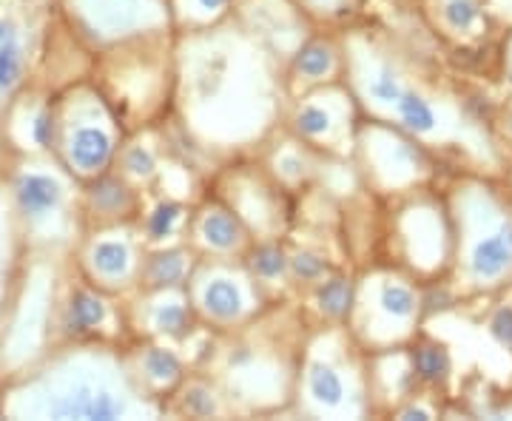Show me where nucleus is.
Wrapping results in <instances>:
<instances>
[{
	"mask_svg": "<svg viewBox=\"0 0 512 421\" xmlns=\"http://www.w3.org/2000/svg\"><path fill=\"white\" fill-rule=\"evenodd\" d=\"M291 103L285 63L234 15L174 32L171 123L194 151L245 157L282 129Z\"/></svg>",
	"mask_w": 512,
	"mask_h": 421,
	"instance_id": "obj_1",
	"label": "nucleus"
},
{
	"mask_svg": "<svg viewBox=\"0 0 512 421\" xmlns=\"http://www.w3.org/2000/svg\"><path fill=\"white\" fill-rule=\"evenodd\" d=\"M345 86L362 117L407 131L430 151H456L481 171L501 165L493 131L447 77L396 29L353 18L339 29Z\"/></svg>",
	"mask_w": 512,
	"mask_h": 421,
	"instance_id": "obj_2",
	"label": "nucleus"
},
{
	"mask_svg": "<svg viewBox=\"0 0 512 421\" xmlns=\"http://www.w3.org/2000/svg\"><path fill=\"white\" fill-rule=\"evenodd\" d=\"M6 419H160L165 410L137 387L126 342H57L0 382Z\"/></svg>",
	"mask_w": 512,
	"mask_h": 421,
	"instance_id": "obj_3",
	"label": "nucleus"
},
{
	"mask_svg": "<svg viewBox=\"0 0 512 421\" xmlns=\"http://www.w3.org/2000/svg\"><path fill=\"white\" fill-rule=\"evenodd\" d=\"M308 328L299 299H279L242 328L208 333L194 367L222 387L234 416L288 413Z\"/></svg>",
	"mask_w": 512,
	"mask_h": 421,
	"instance_id": "obj_4",
	"label": "nucleus"
},
{
	"mask_svg": "<svg viewBox=\"0 0 512 421\" xmlns=\"http://www.w3.org/2000/svg\"><path fill=\"white\" fill-rule=\"evenodd\" d=\"M453 228L447 285L458 296L512 288V188L493 171H461L441 191Z\"/></svg>",
	"mask_w": 512,
	"mask_h": 421,
	"instance_id": "obj_5",
	"label": "nucleus"
},
{
	"mask_svg": "<svg viewBox=\"0 0 512 421\" xmlns=\"http://www.w3.org/2000/svg\"><path fill=\"white\" fill-rule=\"evenodd\" d=\"M288 413L311 421H359L373 416L367 350L353 339L348 325L311 322Z\"/></svg>",
	"mask_w": 512,
	"mask_h": 421,
	"instance_id": "obj_6",
	"label": "nucleus"
},
{
	"mask_svg": "<svg viewBox=\"0 0 512 421\" xmlns=\"http://www.w3.org/2000/svg\"><path fill=\"white\" fill-rule=\"evenodd\" d=\"M0 177L26 251L72 254L77 239L83 237L80 183L57 163L55 154L15 157Z\"/></svg>",
	"mask_w": 512,
	"mask_h": 421,
	"instance_id": "obj_7",
	"label": "nucleus"
},
{
	"mask_svg": "<svg viewBox=\"0 0 512 421\" xmlns=\"http://www.w3.org/2000/svg\"><path fill=\"white\" fill-rule=\"evenodd\" d=\"M89 77L106 94L126 134L168 126L174 114V32L94 55Z\"/></svg>",
	"mask_w": 512,
	"mask_h": 421,
	"instance_id": "obj_8",
	"label": "nucleus"
},
{
	"mask_svg": "<svg viewBox=\"0 0 512 421\" xmlns=\"http://www.w3.org/2000/svg\"><path fill=\"white\" fill-rule=\"evenodd\" d=\"M424 285L393 262H376L356 274L348 330L367 350L407 348L424 322Z\"/></svg>",
	"mask_w": 512,
	"mask_h": 421,
	"instance_id": "obj_9",
	"label": "nucleus"
},
{
	"mask_svg": "<svg viewBox=\"0 0 512 421\" xmlns=\"http://www.w3.org/2000/svg\"><path fill=\"white\" fill-rule=\"evenodd\" d=\"M126 129L92 77H77L55 92V160L77 183L109 171Z\"/></svg>",
	"mask_w": 512,
	"mask_h": 421,
	"instance_id": "obj_10",
	"label": "nucleus"
},
{
	"mask_svg": "<svg viewBox=\"0 0 512 421\" xmlns=\"http://www.w3.org/2000/svg\"><path fill=\"white\" fill-rule=\"evenodd\" d=\"M72 254L29 251L9 308L0 325V376H12L37 362L55 345L57 293Z\"/></svg>",
	"mask_w": 512,
	"mask_h": 421,
	"instance_id": "obj_11",
	"label": "nucleus"
},
{
	"mask_svg": "<svg viewBox=\"0 0 512 421\" xmlns=\"http://www.w3.org/2000/svg\"><path fill=\"white\" fill-rule=\"evenodd\" d=\"M387 242V262L416 276L424 288L447 279L453 262V228L444 194H433L430 185H421L416 191L393 197Z\"/></svg>",
	"mask_w": 512,
	"mask_h": 421,
	"instance_id": "obj_12",
	"label": "nucleus"
},
{
	"mask_svg": "<svg viewBox=\"0 0 512 421\" xmlns=\"http://www.w3.org/2000/svg\"><path fill=\"white\" fill-rule=\"evenodd\" d=\"M350 163L362 188L387 200L430 185L439 168L436 151H430L407 131L367 117H362L356 131Z\"/></svg>",
	"mask_w": 512,
	"mask_h": 421,
	"instance_id": "obj_13",
	"label": "nucleus"
},
{
	"mask_svg": "<svg viewBox=\"0 0 512 421\" xmlns=\"http://www.w3.org/2000/svg\"><path fill=\"white\" fill-rule=\"evenodd\" d=\"M185 291L205 333L242 328L279 302L265 293L242 257H197Z\"/></svg>",
	"mask_w": 512,
	"mask_h": 421,
	"instance_id": "obj_14",
	"label": "nucleus"
},
{
	"mask_svg": "<svg viewBox=\"0 0 512 421\" xmlns=\"http://www.w3.org/2000/svg\"><path fill=\"white\" fill-rule=\"evenodd\" d=\"M57 15L92 55L174 32L168 0H55Z\"/></svg>",
	"mask_w": 512,
	"mask_h": 421,
	"instance_id": "obj_15",
	"label": "nucleus"
},
{
	"mask_svg": "<svg viewBox=\"0 0 512 421\" xmlns=\"http://www.w3.org/2000/svg\"><path fill=\"white\" fill-rule=\"evenodd\" d=\"M211 191L237 211L254 239H279L291 234L293 194L276 183L259 157L248 160L245 154L225 160L211 177Z\"/></svg>",
	"mask_w": 512,
	"mask_h": 421,
	"instance_id": "obj_16",
	"label": "nucleus"
},
{
	"mask_svg": "<svg viewBox=\"0 0 512 421\" xmlns=\"http://www.w3.org/2000/svg\"><path fill=\"white\" fill-rule=\"evenodd\" d=\"M362 109L345 80L291 97L282 129L328 160H350Z\"/></svg>",
	"mask_w": 512,
	"mask_h": 421,
	"instance_id": "obj_17",
	"label": "nucleus"
},
{
	"mask_svg": "<svg viewBox=\"0 0 512 421\" xmlns=\"http://www.w3.org/2000/svg\"><path fill=\"white\" fill-rule=\"evenodd\" d=\"M126 299L94 288L69 262L57 293V342H128Z\"/></svg>",
	"mask_w": 512,
	"mask_h": 421,
	"instance_id": "obj_18",
	"label": "nucleus"
},
{
	"mask_svg": "<svg viewBox=\"0 0 512 421\" xmlns=\"http://www.w3.org/2000/svg\"><path fill=\"white\" fill-rule=\"evenodd\" d=\"M146 251L137 225H114L86 231L74 245L72 262L77 274L94 288L126 299L140 288Z\"/></svg>",
	"mask_w": 512,
	"mask_h": 421,
	"instance_id": "obj_19",
	"label": "nucleus"
},
{
	"mask_svg": "<svg viewBox=\"0 0 512 421\" xmlns=\"http://www.w3.org/2000/svg\"><path fill=\"white\" fill-rule=\"evenodd\" d=\"M126 322L131 339H157L183 348L202 330L185 288H154L126 296Z\"/></svg>",
	"mask_w": 512,
	"mask_h": 421,
	"instance_id": "obj_20",
	"label": "nucleus"
},
{
	"mask_svg": "<svg viewBox=\"0 0 512 421\" xmlns=\"http://www.w3.org/2000/svg\"><path fill=\"white\" fill-rule=\"evenodd\" d=\"M57 18L55 0H40L15 35L0 43V114L37 77Z\"/></svg>",
	"mask_w": 512,
	"mask_h": 421,
	"instance_id": "obj_21",
	"label": "nucleus"
},
{
	"mask_svg": "<svg viewBox=\"0 0 512 421\" xmlns=\"http://www.w3.org/2000/svg\"><path fill=\"white\" fill-rule=\"evenodd\" d=\"M234 18L256 35L282 63L302 46L319 26L296 0H234Z\"/></svg>",
	"mask_w": 512,
	"mask_h": 421,
	"instance_id": "obj_22",
	"label": "nucleus"
},
{
	"mask_svg": "<svg viewBox=\"0 0 512 421\" xmlns=\"http://www.w3.org/2000/svg\"><path fill=\"white\" fill-rule=\"evenodd\" d=\"M0 134L12 157L52 154L55 143V92L32 83L0 114Z\"/></svg>",
	"mask_w": 512,
	"mask_h": 421,
	"instance_id": "obj_23",
	"label": "nucleus"
},
{
	"mask_svg": "<svg viewBox=\"0 0 512 421\" xmlns=\"http://www.w3.org/2000/svg\"><path fill=\"white\" fill-rule=\"evenodd\" d=\"M185 242L200 257H242L251 248L254 234L237 211L208 188L191 205Z\"/></svg>",
	"mask_w": 512,
	"mask_h": 421,
	"instance_id": "obj_24",
	"label": "nucleus"
},
{
	"mask_svg": "<svg viewBox=\"0 0 512 421\" xmlns=\"http://www.w3.org/2000/svg\"><path fill=\"white\" fill-rule=\"evenodd\" d=\"M148 191L128 183L120 171H103L80 183V222L83 234L114 225H137L146 208Z\"/></svg>",
	"mask_w": 512,
	"mask_h": 421,
	"instance_id": "obj_25",
	"label": "nucleus"
},
{
	"mask_svg": "<svg viewBox=\"0 0 512 421\" xmlns=\"http://www.w3.org/2000/svg\"><path fill=\"white\" fill-rule=\"evenodd\" d=\"M180 350L183 348L157 342V339H128L126 342V362L134 382L163 410L194 367Z\"/></svg>",
	"mask_w": 512,
	"mask_h": 421,
	"instance_id": "obj_26",
	"label": "nucleus"
},
{
	"mask_svg": "<svg viewBox=\"0 0 512 421\" xmlns=\"http://www.w3.org/2000/svg\"><path fill=\"white\" fill-rule=\"evenodd\" d=\"M339 80H345L342 40H339V32H325V26H319L302 40V46L285 63L288 94L296 97V94L339 83Z\"/></svg>",
	"mask_w": 512,
	"mask_h": 421,
	"instance_id": "obj_27",
	"label": "nucleus"
},
{
	"mask_svg": "<svg viewBox=\"0 0 512 421\" xmlns=\"http://www.w3.org/2000/svg\"><path fill=\"white\" fill-rule=\"evenodd\" d=\"M259 160L288 194L308 191L319 180L322 168L328 165V157L316 154L311 146H305L302 140H296L291 131L285 129L276 131L274 137L262 146Z\"/></svg>",
	"mask_w": 512,
	"mask_h": 421,
	"instance_id": "obj_28",
	"label": "nucleus"
},
{
	"mask_svg": "<svg viewBox=\"0 0 512 421\" xmlns=\"http://www.w3.org/2000/svg\"><path fill=\"white\" fill-rule=\"evenodd\" d=\"M160 131L163 126L126 134L123 146L114 157V165H111L114 171H120L126 177L128 183H134L148 194H151V188H157L165 171V148Z\"/></svg>",
	"mask_w": 512,
	"mask_h": 421,
	"instance_id": "obj_29",
	"label": "nucleus"
},
{
	"mask_svg": "<svg viewBox=\"0 0 512 421\" xmlns=\"http://www.w3.org/2000/svg\"><path fill=\"white\" fill-rule=\"evenodd\" d=\"M353 288H356V274L336 268L319 282H313L311 288H305L296 299L316 325H345L353 305Z\"/></svg>",
	"mask_w": 512,
	"mask_h": 421,
	"instance_id": "obj_30",
	"label": "nucleus"
},
{
	"mask_svg": "<svg viewBox=\"0 0 512 421\" xmlns=\"http://www.w3.org/2000/svg\"><path fill=\"white\" fill-rule=\"evenodd\" d=\"M165 416H188V419H231L234 407L222 387L200 367H191L185 382L165 404Z\"/></svg>",
	"mask_w": 512,
	"mask_h": 421,
	"instance_id": "obj_31",
	"label": "nucleus"
},
{
	"mask_svg": "<svg viewBox=\"0 0 512 421\" xmlns=\"http://www.w3.org/2000/svg\"><path fill=\"white\" fill-rule=\"evenodd\" d=\"M245 265L251 268L256 282L265 288L271 299H288L296 296L291 279V248L288 237L279 239H254L251 248L242 254Z\"/></svg>",
	"mask_w": 512,
	"mask_h": 421,
	"instance_id": "obj_32",
	"label": "nucleus"
},
{
	"mask_svg": "<svg viewBox=\"0 0 512 421\" xmlns=\"http://www.w3.org/2000/svg\"><path fill=\"white\" fill-rule=\"evenodd\" d=\"M424 18L436 35L453 43L478 40L487 29L484 0H424Z\"/></svg>",
	"mask_w": 512,
	"mask_h": 421,
	"instance_id": "obj_33",
	"label": "nucleus"
},
{
	"mask_svg": "<svg viewBox=\"0 0 512 421\" xmlns=\"http://www.w3.org/2000/svg\"><path fill=\"white\" fill-rule=\"evenodd\" d=\"M191 205L194 202L180 200V197H157L154 202L146 200V208L137 220L146 248H163V245L185 242Z\"/></svg>",
	"mask_w": 512,
	"mask_h": 421,
	"instance_id": "obj_34",
	"label": "nucleus"
},
{
	"mask_svg": "<svg viewBox=\"0 0 512 421\" xmlns=\"http://www.w3.org/2000/svg\"><path fill=\"white\" fill-rule=\"evenodd\" d=\"M26 254L29 251L23 245L18 222H15V211H12V202H9V194H6V183L0 177V325H3L12 291L18 285Z\"/></svg>",
	"mask_w": 512,
	"mask_h": 421,
	"instance_id": "obj_35",
	"label": "nucleus"
},
{
	"mask_svg": "<svg viewBox=\"0 0 512 421\" xmlns=\"http://www.w3.org/2000/svg\"><path fill=\"white\" fill-rule=\"evenodd\" d=\"M197 257L200 254L188 242L163 245V248H148L146 259H143L140 288L143 291H154V288H185L188 276L194 271Z\"/></svg>",
	"mask_w": 512,
	"mask_h": 421,
	"instance_id": "obj_36",
	"label": "nucleus"
},
{
	"mask_svg": "<svg viewBox=\"0 0 512 421\" xmlns=\"http://www.w3.org/2000/svg\"><path fill=\"white\" fill-rule=\"evenodd\" d=\"M174 32L205 29L234 12V0H168Z\"/></svg>",
	"mask_w": 512,
	"mask_h": 421,
	"instance_id": "obj_37",
	"label": "nucleus"
},
{
	"mask_svg": "<svg viewBox=\"0 0 512 421\" xmlns=\"http://www.w3.org/2000/svg\"><path fill=\"white\" fill-rule=\"evenodd\" d=\"M410 350V362H413V373L419 379V385H444L450 379V353L444 345L433 342V339H421V333L407 345Z\"/></svg>",
	"mask_w": 512,
	"mask_h": 421,
	"instance_id": "obj_38",
	"label": "nucleus"
},
{
	"mask_svg": "<svg viewBox=\"0 0 512 421\" xmlns=\"http://www.w3.org/2000/svg\"><path fill=\"white\" fill-rule=\"evenodd\" d=\"M316 26H342L348 20L359 18L365 0H296Z\"/></svg>",
	"mask_w": 512,
	"mask_h": 421,
	"instance_id": "obj_39",
	"label": "nucleus"
},
{
	"mask_svg": "<svg viewBox=\"0 0 512 421\" xmlns=\"http://www.w3.org/2000/svg\"><path fill=\"white\" fill-rule=\"evenodd\" d=\"M490 330L504 348L512 350V308H498L490 319Z\"/></svg>",
	"mask_w": 512,
	"mask_h": 421,
	"instance_id": "obj_40",
	"label": "nucleus"
},
{
	"mask_svg": "<svg viewBox=\"0 0 512 421\" xmlns=\"http://www.w3.org/2000/svg\"><path fill=\"white\" fill-rule=\"evenodd\" d=\"M501 77L512 94V32L504 37V46H501Z\"/></svg>",
	"mask_w": 512,
	"mask_h": 421,
	"instance_id": "obj_41",
	"label": "nucleus"
}]
</instances>
